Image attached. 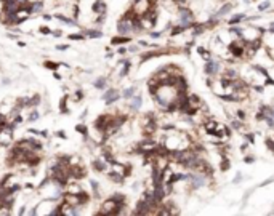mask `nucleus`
<instances>
[{"mask_svg":"<svg viewBox=\"0 0 274 216\" xmlns=\"http://www.w3.org/2000/svg\"><path fill=\"white\" fill-rule=\"evenodd\" d=\"M141 104H143V98H141V95H135V96L132 98V102H130V109L136 112L139 107H141Z\"/></svg>","mask_w":274,"mask_h":216,"instance_id":"obj_10","label":"nucleus"},{"mask_svg":"<svg viewBox=\"0 0 274 216\" xmlns=\"http://www.w3.org/2000/svg\"><path fill=\"white\" fill-rule=\"evenodd\" d=\"M204 71H205V74H207L208 77H217V75L220 74V71H221V66H220V63H218V61L208 59V61H205Z\"/></svg>","mask_w":274,"mask_h":216,"instance_id":"obj_4","label":"nucleus"},{"mask_svg":"<svg viewBox=\"0 0 274 216\" xmlns=\"http://www.w3.org/2000/svg\"><path fill=\"white\" fill-rule=\"evenodd\" d=\"M119 98H120V93H119L117 90H114V88H109V90L104 91V95H103V101L106 102V106L114 104Z\"/></svg>","mask_w":274,"mask_h":216,"instance_id":"obj_6","label":"nucleus"},{"mask_svg":"<svg viewBox=\"0 0 274 216\" xmlns=\"http://www.w3.org/2000/svg\"><path fill=\"white\" fill-rule=\"evenodd\" d=\"M160 34H162V32H151V37H152V39H159Z\"/></svg>","mask_w":274,"mask_h":216,"instance_id":"obj_39","label":"nucleus"},{"mask_svg":"<svg viewBox=\"0 0 274 216\" xmlns=\"http://www.w3.org/2000/svg\"><path fill=\"white\" fill-rule=\"evenodd\" d=\"M82 96H84V95H82L80 91H79V93H75V99H77V101H79V99H82Z\"/></svg>","mask_w":274,"mask_h":216,"instance_id":"obj_43","label":"nucleus"},{"mask_svg":"<svg viewBox=\"0 0 274 216\" xmlns=\"http://www.w3.org/2000/svg\"><path fill=\"white\" fill-rule=\"evenodd\" d=\"M152 5H154L152 0H135L130 10H132V11L135 13L138 18H141L143 15H146V13L152 8Z\"/></svg>","mask_w":274,"mask_h":216,"instance_id":"obj_2","label":"nucleus"},{"mask_svg":"<svg viewBox=\"0 0 274 216\" xmlns=\"http://www.w3.org/2000/svg\"><path fill=\"white\" fill-rule=\"evenodd\" d=\"M169 152L172 150H189L193 147V141L184 131H178L175 128H170V133L165 135L164 141L160 143Z\"/></svg>","mask_w":274,"mask_h":216,"instance_id":"obj_1","label":"nucleus"},{"mask_svg":"<svg viewBox=\"0 0 274 216\" xmlns=\"http://www.w3.org/2000/svg\"><path fill=\"white\" fill-rule=\"evenodd\" d=\"M39 102H40V96L39 95H35V96H32L30 99H27V106H30V107L39 106Z\"/></svg>","mask_w":274,"mask_h":216,"instance_id":"obj_23","label":"nucleus"},{"mask_svg":"<svg viewBox=\"0 0 274 216\" xmlns=\"http://www.w3.org/2000/svg\"><path fill=\"white\" fill-rule=\"evenodd\" d=\"M109 178H111V181H114V183H117V184L124 183V176L115 173V171H111V173H109Z\"/></svg>","mask_w":274,"mask_h":216,"instance_id":"obj_18","label":"nucleus"},{"mask_svg":"<svg viewBox=\"0 0 274 216\" xmlns=\"http://www.w3.org/2000/svg\"><path fill=\"white\" fill-rule=\"evenodd\" d=\"M180 21H181L183 26H186L188 29H191V27H193V24L196 23V21H194L193 11H191L189 8H184V6H181V8H180Z\"/></svg>","mask_w":274,"mask_h":216,"instance_id":"obj_3","label":"nucleus"},{"mask_svg":"<svg viewBox=\"0 0 274 216\" xmlns=\"http://www.w3.org/2000/svg\"><path fill=\"white\" fill-rule=\"evenodd\" d=\"M67 48H69V45H56V50H59V51H66Z\"/></svg>","mask_w":274,"mask_h":216,"instance_id":"obj_37","label":"nucleus"},{"mask_svg":"<svg viewBox=\"0 0 274 216\" xmlns=\"http://www.w3.org/2000/svg\"><path fill=\"white\" fill-rule=\"evenodd\" d=\"M241 178H242V174L237 173V174H236V178H234V183H239V181H241Z\"/></svg>","mask_w":274,"mask_h":216,"instance_id":"obj_41","label":"nucleus"},{"mask_svg":"<svg viewBox=\"0 0 274 216\" xmlns=\"http://www.w3.org/2000/svg\"><path fill=\"white\" fill-rule=\"evenodd\" d=\"M39 32H40V34H45V35H48V34H51V29H48L47 26H42V27H39Z\"/></svg>","mask_w":274,"mask_h":216,"instance_id":"obj_33","label":"nucleus"},{"mask_svg":"<svg viewBox=\"0 0 274 216\" xmlns=\"http://www.w3.org/2000/svg\"><path fill=\"white\" fill-rule=\"evenodd\" d=\"M43 66H45L47 69H50V71H56L59 64H58V63H55V61H45V63H43Z\"/></svg>","mask_w":274,"mask_h":216,"instance_id":"obj_28","label":"nucleus"},{"mask_svg":"<svg viewBox=\"0 0 274 216\" xmlns=\"http://www.w3.org/2000/svg\"><path fill=\"white\" fill-rule=\"evenodd\" d=\"M117 207H119V205L115 203L111 197H109L108 200L103 202V205H101V208H100V211H98V213H100V215H115V213H117Z\"/></svg>","mask_w":274,"mask_h":216,"instance_id":"obj_5","label":"nucleus"},{"mask_svg":"<svg viewBox=\"0 0 274 216\" xmlns=\"http://www.w3.org/2000/svg\"><path fill=\"white\" fill-rule=\"evenodd\" d=\"M51 34H53L55 37H59V35H61V32H59V30H55V32H53V30H51Z\"/></svg>","mask_w":274,"mask_h":216,"instance_id":"obj_45","label":"nucleus"},{"mask_svg":"<svg viewBox=\"0 0 274 216\" xmlns=\"http://www.w3.org/2000/svg\"><path fill=\"white\" fill-rule=\"evenodd\" d=\"M75 131L80 133V135H84V138H85V139L88 138V128L84 125V123H80V125H75Z\"/></svg>","mask_w":274,"mask_h":216,"instance_id":"obj_19","label":"nucleus"},{"mask_svg":"<svg viewBox=\"0 0 274 216\" xmlns=\"http://www.w3.org/2000/svg\"><path fill=\"white\" fill-rule=\"evenodd\" d=\"M229 167H231V162H229V159H228V157H224V159L221 160V163H220L221 171H228V170H229Z\"/></svg>","mask_w":274,"mask_h":216,"instance_id":"obj_26","label":"nucleus"},{"mask_svg":"<svg viewBox=\"0 0 274 216\" xmlns=\"http://www.w3.org/2000/svg\"><path fill=\"white\" fill-rule=\"evenodd\" d=\"M85 37H88V39H100V37H103V32L96 29H87L85 30Z\"/></svg>","mask_w":274,"mask_h":216,"instance_id":"obj_14","label":"nucleus"},{"mask_svg":"<svg viewBox=\"0 0 274 216\" xmlns=\"http://www.w3.org/2000/svg\"><path fill=\"white\" fill-rule=\"evenodd\" d=\"M244 162L245 163H253V162H255V157H245Z\"/></svg>","mask_w":274,"mask_h":216,"instance_id":"obj_38","label":"nucleus"},{"mask_svg":"<svg viewBox=\"0 0 274 216\" xmlns=\"http://www.w3.org/2000/svg\"><path fill=\"white\" fill-rule=\"evenodd\" d=\"M27 8H29V13H30V15H37V13H42V10H43V2H40V0L30 2L29 5H27Z\"/></svg>","mask_w":274,"mask_h":216,"instance_id":"obj_7","label":"nucleus"},{"mask_svg":"<svg viewBox=\"0 0 274 216\" xmlns=\"http://www.w3.org/2000/svg\"><path fill=\"white\" fill-rule=\"evenodd\" d=\"M234 115H236L237 120H242V122H245V119H247V114H245V111H242V109H236Z\"/></svg>","mask_w":274,"mask_h":216,"instance_id":"obj_25","label":"nucleus"},{"mask_svg":"<svg viewBox=\"0 0 274 216\" xmlns=\"http://www.w3.org/2000/svg\"><path fill=\"white\" fill-rule=\"evenodd\" d=\"M90 186H91V189H93L95 197H100V184H98L95 179H90Z\"/></svg>","mask_w":274,"mask_h":216,"instance_id":"obj_24","label":"nucleus"},{"mask_svg":"<svg viewBox=\"0 0 274 216\" xmlns=\"http://www.w3.org/2000/svg\"><path fill=\"white\" fill-rule=\"evenodd\" d=\"M69 39H71V40H84L85 35H84V34H71Z\"/></svg>","mask_w":274,"mask_h":216,"instance_id":"obj_32","label":"nucleus"},{"mask_svg":"<svg viewBox=\"0 0 274 216\" xmlns=\"http://www.w3.org/2000/svg\"><path fill=\"white\" fill-rule=\"evenodd\" d=\"M245 138H247L249 144H253V141H255V136H253V135H245Z\"/></svg>","mask_w":274,"mask_h":216,"instance_id":"obj_36","label":"nucleus"},{"mask_svg":"<svg viewBox=\"0 0 274 216\" xmlns=\"http://www.w3.org/2000/svg\"><path fill=\"white\" fill-rule=\"evenodd\" d=\"M91 10H93L95 13H98V15H101V13L106 11V3L103 2V0H96V2L93 3V6H91Z\"/></svg>","mask_w":274,"mask_h":216,"instance_id":"obj_12","label":"nucleus"},{"mask_svg":"<svg viewBox=\"0 0 274 216\" xmlns=\"http://www.w3.org/2000/svg\"><path fill=\"white\" fill-rule=\"evenodd\" d=\"M91 167H93L95 171H100V173H103V171L108 170V162H106V160H103V159H96V160H93Z\"/></svg>","mask_w":274,"mask_h":216,"instance_id":"obj_9","label":"nucleus"},{"mask_svg":"<svg viewBox=\"0 0 274 216\" xmlns=\"http://www.w3.org/2000/svg\"><path fill=\"white\" fill-rule=\"evenodd\" d=\"M39 117H40V114H39V112H37V111H34L32 114H30L29 117H27V122H35V120L39 119Z\"/></svg>","mask_w":274,"mask_h":216,"instance_id":"obj_31","label":"nucleus"},{"mask_svg":"<svg viewBox=\"0 0 274 216\" xmlns=\"http://www.w3.org/2000/svg\"><path fill=\"white\" fill-rule=\"evenodd\" d=\"M266 32H269V34H274V23L269 26V29H266Z\"/></svg>","mask_w":274,"mask_h":216,"instance_id":"obj_40","label":"nucleus"},{"mask_svg":"<svg viewBox=\"0 0 274 216\" xmlns=\"http://www.w3.org/2000/svg\"><path fill=\"white\" fill-rule=\"evenodd\" d=\"M16 2H18L19 6H27L29 5V0H16Z\"/></svg>","mask_w":274,"mask_h":216,"instance_id":"obj_35","label":"nucleus"},{"mask_svg":"<svg viewBox=\"0 0 274 216\" xmlns=\"http://www.w3.org/2000/svg\"><path fill=\"white\" fill-rule=\"evenodd\" d=\"M56 19H59L61 23H66V24H75L72 19H69V18H66V16H63V15H56Z\"/></svg>","mask_w":274,"mask_h":216,"instance_id":"obj_29","label":"nucleus"},{"mask_svg":"<svg viewBox=\"0 0 274 216\" xmlns=\"http://www.w3.org/2000/svg\"><path fill=\"white\" fill-rule=\"evenodd\" d=\"M66 102H67V98L64 96V98L61 99V112H67V109H66Z\"/></svg>","mask_w":274,"mask_h":216,"instance_id":"obj_34","label":"nucleus"},{"mask_svg":"<svg viewBox=\"0 0 274 216\" xmlns=\"http://www.w3.org/2000/svg\"><path fill=\"white\" fill-rule=\"evenodd\" d=\"M111 43H112V45H124V43H130V37H128V35H117V37H112Z\"/></svg>","mask_w":274,"mask_h":216,"instance_id":"obj_11","label":"nucleus"},{"mask_svg":"<svg viewBox=\"0 0 274 216\" xmlns=\"http://www.w3.org/2000/svg\"><path fill=\"white\" fill-rule=\"evenodd\" d=\"M269 183H273V179H268V181H263V183H261V184H260V186H261V187H263V186H266V184H269Z\"/></svg>","mask_w":274,"mask_h":216,"instance_id":"obj_42","label":"nucleus"},{"mask_svg":"<svg viewBox=\"0 0 274 216\" xmlns=\"http://www.w3.org/2000/svg\"><path fill=\"white\" fill-rule=\"evenodd\" d=\"M197 53H199L205 61L212 59V51H210V50H207V48H204V47H197Z\"/></svg>","mask_w":274,"mask_h":216,"instance_id":"obj_16","label":"nucleus"},{"mask_svg":"<svg viewBox=\"0 0 274 216\" xmlns=\"http://www.w3.org/2000/svg\"><path fill=\"white\" fill-rule=\"evenodd\" d=\"M269 6H271V2H268V0H266V2H263V3H260V5H258V10H260V11H265V10H268Z\"/></svg>","mask_w":274,"mask_h":216,"instance_id":"obj_30","label":"nucleus"},{"mask_svg":"<svg viewBox=\"0 0 274 216\" xmlns=\"http://www.w3.org/2000/svg\"><path fill=\"white\" fill-rule=\"evenodd\" d=\"M111 198L115 202L117 205H120V203H125V195H122L120 192H117V194H114V195H111Z\"/></svg>","mask_w":274,"mask_h":216,"instance_id":"obj_21","label":"nucleus"},{"mask_svg":"<svg viewBox=\"0 0 274 216\" xmlns=\"http://www.w3.org/2000/svg\"><path fill=\"white\" fill-rule=\"evenodd\" d=\"M232 6H234V5H232V3H229V2H224V5L221 6V8L218 10L217 13H213V15H212V16H215V18H218V19H220V18H223L224 15H228V13H229V11H231V10H232Z\"/></svg>","mask_w":274,"mask_h":216,"instance_id":"obj_8","label":"nucleus"},{"mask_svg":"<svg viewBox=\"0 0 274 216\" xmlns=\"http://www.w3.org/2000/svg\"><path fill=\"white\" fill-rule=\"evenodd\" d=\"M138 50V48H136L135 45H132V47H128V51H136Z\"/></svg>","mask_w":274,"mask_h":216,"instance_id":"obj_47","label":"nucleus"},{"mask_svg":"<svg viewBox=\"0 0 274 216\" xmlns=\"http://www.w3.org/2000/svg\"><path fill=\"white\" fill-rule=\"evenodd\" d=\"M93 85L98 88V90H103V88L106 87V78H104V77H100L98 80H95V83H93Z\"/></svg>","mask_w":274,"mask_h":216,"instance_id":"obj_27","label":"nucleus"},{"mask_svg":"<svg viewBox=\"0 0 274 216\" xmlns=\"http://www.w3.org/2000/svg\"><path fill=\"white\" fill-rule=\"evenodd\" d=\"M125 53H127L125 48H119V54H125Z\"/></svg>","mask_w":274,"mask_h":216,"instance_id":"obj_46","label":"nucleus"},{"mask_svg":"<svg viewBox=\"0 0 274 216\" xmlns=\"http://www.w3.org/2000/svg\"><path fill=\"white\" fill-rule=\"evenodd\" d=\"M184 30H188V27H186V26H183V24H180V26H175L170 34H172V35H178V34H183Z\"/></svg>","mask_w":274,"mask_h":216,"instance_id":"obj_22","label":"nucleus"},{"mask_svg":"<svg viewBox=\"0 0 274 216\" xmlns=\"http://www.w3.org/2000/svg\"><path fill=\"white\" fill-rule=\"evenodd\" d=\"M122 64H124V67H122V71L119 72V77L120 78H124V77H127L128 75V72H130V61H122Z\"/></svg>","mask_w":274,"mask_h":216,"instance_id":"obj_17","label":"nucleus"},{"mask_svg":"<svg viewBox=\"0 0 274 216\" xmlns=\"http://www.w3.org/2000/svg\"><path fill=\"white\" fill-rule=\"evenodd\" d=\"M135 91H136V87H130V88H125L124 93H122V96L127 99H132L133 96H135Z\"/></svg>","mask_w":274,"mask_h":216,"instance_id":"obj_20","label":"nucleus"},{"mask_svg":"<svg viewBox=\"0 0 274 216\" xmlns=\"http://www.w3.org/2000/svg\"><path fill=\"white\" fill-rule=\"evenodd\" d=\"M58 136H59V138H64V139H66V133H63V131H58Z\"/></svg>","mask_w":274,"mask_h":216,"instance_id":"obj_44","label":"nucleus"},{"mask_svg":"<svg viewBox=\"0 0 274 216\" xmlns=\"http://www.w3.org/2000/svg\"><path fill=\"white\" fill-rule=\"evenodd\" d=\"M55 78H56V80H61V75L58 74V72H55Z\"/></svg>","mask_w":274,"mask_h":216,"instance_id":"obj_48","label":"nucleus"},{"mask_svg":"<svg viewBox=\"0 0 274 216\" xmlns=\"http://www.w3.org/2000/svg\"><path fill=\"white\" fill-rule=\"evenodd\" d=\"M247 18V16L244 15V13H239V15H236V16H232L231 19H229V26H236V24H239V23H242L244 19Z\"/></svg>","mask_w":274,"mask_h":216,"instance_id":"obj_15","label":"nucleus"},{"mask_svg":"<svg viewBox=\"0 0 274 216\" xmlns=\"http://www.w3.org/2000/svg\"><path fill=\"white\" fill-rule=\"evenodd\" d=\"M160 54H167V53H164V51H160V50H157V51H148L146 54H143L141 56V63H146L148 59H151V58H156V56H160Z\"/></svg>","mask_w":274,"mask_h":216,"instance_id":"obj_13","label":"nucleus"}]
</instances>
